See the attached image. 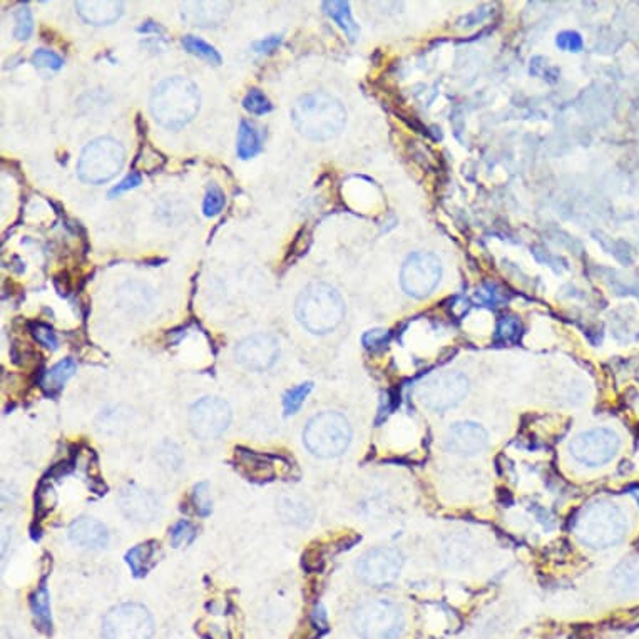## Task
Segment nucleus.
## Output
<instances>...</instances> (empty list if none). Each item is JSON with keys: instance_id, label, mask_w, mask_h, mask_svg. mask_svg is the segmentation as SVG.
<instances>
[{"instance_id": "obj_4", "label": "nucleus", "mask_w": 639, "mask_h": 639, "mask_svg": "<svg viewBox=\"0 0 639 639\" xmlns=\"http://www.w3.org/2000/svg\"><path fill=\"white\" fill-rule=\"evenodd\" d=\"M295 312L303 328L316 335H325L345 318V302L334 287L315 281L300 293Z\"/></svg>"}, {"instance_id": "obj_28", "label": "nucleus", "mask_w": 639, "mask_h": 639, "mask_svg": "<svg viewBox=\"0 0 639 639\" xmlns=\"http://www.w3.org/2000/svg\"><path fill=\"white\" fill-rule=\"evenodd\" d=\"M34 31V21H33V12L27 4H23L15 11V31L14 34L19 41H27Z\"/></svg>"}, {"instance_id": "obj_19", "label": "nucleus", "mask_w": 639, "mask_h": 639, "mask_svg": "<svg viewBox=\"0 0 639 639\" xmlns=\"http://www.w3.org/2000/svg\"><path fill=\"white\" fill-rule=\"evenodd\" d=\"M228 4L223 2H191L183 5V19L191 25H218L226 17Z\"/></svg>"}, {"instance_id": "obj_30", "label": "nucleus", "mask_w": 639, "mask_h": 639, "mask_svg": "<svg viewBox=\"0 0 639 639\" xmlns=\"http://www.w3.org/2000/svg\"><path fill=\"white\" fill-rule=\"evenodd\" d=\"M225 193L220 190L216 184H211L206 191V196L202 202V213L204 216H214L225 208Z\"/></svg>"}, {"instance_id": "obj_17", "label": "nucleus", "mask_w": 639, "mask_h": 639, "mask_svg": "<svg viewBox=\"0 0 639 639\" xmlns=\"http://www.w3.org/2000/svg\"><path fill=\"white\" fill-rule=\"evenodd\" d=\"M76 11L84 23L92 25H109L123 14V2L117 0H79Z\"/></svg>"}, {"instance_id": "obj_36", "label": "nucleus", "mask_w": 639, "mask_h": 639, "mask_svg": "<svg viewBox=\"0 0 639 639\" xmlns=\"http://www.w3.org/2000/svg\"><path fill=\"white\" fill-rule=\"evenodd\" d=\"M141 181H143V178H141L139 173H131V174L126 176L119 184H116L113 190L109 191V198H116V196L123 194L126 191L135 190V188H137V186L141 184Z\"/></svg>"}, {"instance_id": "obj_16", "label": "nucleus", "mask_w": 639, "mask_h": 639, "mask_svg": "<svg viewBox=\"0 0 639 639\" xmlns=\"http://www.w3.org/2000/svg\"><path fill=\"white\" fill-rule=\"evenodd\" d=\"M119 505L124 516L136 522H151L159 514V503L156 497L139 487H126L119 495Z\"/></svg>"}, {"instance_id": "obj_26", "label": "nucleus", "mask_w": 639, "mask_h": 639, "mask_svg": "<svg viewBox=\"0 0 639 639\" xmlns=\"http://www.w3.org/2000/svg\"><path fill=\"white\" fill-rule=\"evenodd\" d=\"M183 45H184V49H186L188 52H191V54L202 57V59L211 62L214 66H220V64H221L220 52L214 49L213 45L208 44L206 41H202L200 37L186 35V37H183Z\"/></svg>"}, {"instance_id": "obj_11", "label": "nucleus", "mask_w": 639, "mask_h": 639, "mask_svg": "<svg viewBox=\"0 0 639 639\" xmlns=\"http://www.w3.org/2000/svg\"><path fill=\"white\" fill-rule=\"evenodd\" d=\"M621 447V438L611 428H591L572 438L571 456L578 462L589 467H599L616 457Z\"/></svg>"}, {"instance_id": "obj_39", "label": "nucleus", "mask_w": 639, "mask_h": 639, "mask_svg": "<svg viewBox=\"0 0 639 639\" xmlns=\"http://www.w3.org/2000/svg\"><path fill=\"white\" fill-rule=\"evenodd\" d=\"M387 342H389V334L385 330H371L363 335V345L371 350L383 347Z\"/></svg>"}, {"instance_id": "obj_24", "label": "nucleus", "mask_w": 639, "mask_h": 639, "mask_svg": "<svg viewBox=\"0 0 639 639\" xmlns=\"http://www.w3.org/2000/svg\"><path fill=\"white\" fill-rule=\"evenodd\" d=\"M155 554H156L155 542H146L129 550L126 554V561L136 576H145L155 564Z\"/></svg>"}, {"instance_id": "obj_29", "label": "nucleus", "mask_w": 639, "mask_h": 639, "mask_svg": "<svg viewBox=\"0 0 639 639\" xmlns=\"http://www.w3.org/2000/svg\"><path fill=\"white\" fill-rule=\"evenodd\" d=\"M243 108L248 113L263 116L273 109V104L268 101V98L259 89H251L243 99Z\"/></svg>"}, {"instance_id": "obj_20", "label": "nucleus", "mask_w": 639, "mask_h": 639, "mask_svg": "<svg viewBox=\"0 0 639 639\" xmlns=\"http://www.w3.org/2000/svg\"><path fill=\"white\" fill-rule=\"evenodd\" d=\"M611 583L621 595H639V558L621 562L613 572Z\"/></svg>"}, {"instance_id": "obj_25", "label": "nucleus", "mask_w": 639, "mask_h": 639, "mask_svg": "<svg viewBox=\"0 0 639 639\" xmlns=\"http://www.w3.org/2000/svg\"><path fill=\"white\" fill-rule=\"evenodd\" d=\"M74 371H76V362L72 359L62 360L47 371L44 385L49 390H59L74 375Z\"/></svg>"}, {"instance_id": "obj_5", "label": "nucleus", "mask_w": 639, "mask_h": 639, "mask_svg": "<svg viewBox=\"0 0 639 639\" xmlns=\"http://www.w3.org/2000/svg\"><path fill=\"white\" fill-rule=\"evenodd\" d=\"M352 427L347 417L340 412H322L315 415L303 432L306 449L320 459L342 456L350 446Z\"/></svg>"}, {"instance_id": "obj_34", "label": "nucleus", "mask_w": 639, "mask_h": 639, "mask_svg": "<svg viewBox=\"0 0 639 639\" xmlns=\"http://www.w3.org/2000/svg\"><path fill=\"white\" fill-rule=\"evenodd\" d=\"M33 335L41 345H44L49 350H56L57 345H59L54 330L51 326L44 325V324H37V325L33 326Z\"/></svg>"}, {"instance_id": "obj_38", "label": "nucleus", "mask_w": 639, "mask_h": 639, "mask_svg": "<svg viewBox=\"0 0 639 639\" xmlns=\"http://www.w3.org/2000/svg\"><path fill=\"white\" fill-rule=\"evenodd\" d=\"M193 536H194V529L188 522H180L171 531V538H173L174 546H180L183 542H190Z\"/></svg>"}, {"instance_id": "obj_7", "label": "nucleus", "mask_w": 639, "mask_h": 639, "mask_svg": "<svg viewBox=\"0 0 639 639\" xmlns=\"http://www.w3.org/2000/svg\"><path fill=\"white\" fill-rule=\"evenodd\" d=\"M124 147L114 137H98L80 153L78 163L79 180L89 184H102L113 180L123 169Z\"/></svg>"}, {"instance_id": "obj_21", "label": "nucleus", "mask_w": 639, "mask_h": 639, "mask_svg": "<svg viewBox=\"0 0 639 639\" xmlns=\"http://www.w3.org/2000/svg\"><path fill=\"white\" fill-rule=\"evenodd\" d=\"M236 462L238 467L247 474L248 477L255 481H267L273 477V465L265 456H258L248 450H236Z\"/></svg>"}, {"instance_id": "obj_15", "label": "nucleus", "mask_w": 639, "mask_h": 639, "mask_svg": "<svg viewBox=\"0 0 639 639\" xmlns=\"http://www.w3.org/2000/svg\"><path fill=\"white\" fill-rule=\"evenodd\" d=\"M487 432L475 422H457L450 427L446 447L457 456H475L487 447Z\"/></svg>"}, {"instance_id": "obj_22", "label": "nucleus", "mask_w": 639, "mask_h": 639, "mask_svg": "<svg viewBox=\"0 0 639 639\" xmlns=\"http://www.w3.org/2000/svg\"><path fill=\"white\" fill-rule=\"evenodd\" d=\"M324 11H325L326 15H330L343 29V33L348 35L350 41H357V37L360 34V27L359 23H355L353 15H352L348 2H342V0L324 2Z\"/></svg>"}, {"instance_id": "obj_8", "label": "nucleus", "mask_w": 639, "mask_h": 639, "mask_svg": "<svg viewBox=\"0 0 639 639\" xmlns=\"http://www.w3.org/2000/svg\"><path fill=\"white\" fill-rule=\"evenodd\" d=\"M469 390V381L457 371H442L428 377L417 389V399L432 412H446L460 404Z\"/></svg>"}, {"instance_id": "obj_32", "label": "nucleus", "mask_w": 639, "mask_h": 639, "mask_svg": "<svg viewBox=\"0 0 639 639\" xmlns=\"http://www.w3.org/2000/svg\"><path fill=\"white\" fill-rule=\"evenodd\" d=\"M33 62L39 68L54 69V70H59L64 64L62 57L56 54V52H52V51H47V49L35 51Z\"/></svg>"}, {"instance_id": "obj_2", "label": "nucleus", "mask_w": 639, "mask_h": 639, "mask_svg": "<svg viewBox=\"0 0 639 639\" xmlns=\"http://www.w3.org/2000/svg\"><path fill=\"white\" fill-rule=\"evenodd\" d=\"M202 106L198 86L188 78H168L161 80L151 94V114L157 123L168 129H181L190 124Z\"/></svg>"}, {"instance_id": "obj_1", "label": "nucleus", "mask_w": 639, "mask_h": 639, "mask_svg": "<svg viewBox=\"0 0 639 639\" xmlns=\"http://www.w3.org/2000/svg\"><path fill=\"white\" fill-rule=\"evenodd\" d=\"M629 517L621 505L611 501H595L586 505L574 521V534L578 540L593 550L616 546L626 538Z\"/></svg>"}, {"instance_id": "obj_9", "label": "nucleus", "mask_w": 639, "mask_h": 639, "mask_svg": "<svg viewBox=\"0 0 639 639\" xmlns=\"http://www.w3.org/2000/svg\"><path fill=\"white\" fill-rule=\"evenodd\" d=\"M153 633V617L145 606L135 603L116 606L102 621L104 639H151Z\"/></svg>"}, {"instance_id": "obj_31", "label": "nucleus", "mask_w": 639, "mask_h": 639, "mask_svg": "<svg viewBox=\"0 0 639 639\" xmlns=\"http://www.w3.org/2000/svg\"><path fill=\"white\" fill-rule=\"evenodd\" d=\"M521 335V324L512 316H504L497 325V338L503 342H516Z\"/></svg>"}, {"instance_id": "obj_37", "label": "nucleus", "mask_w": 639, "mask_h": 639, "mask_svg": "<svg viewBox=\"0 0 639 639\" xmlns=\"http://www.w3.org/2000/svg\"><path fill=\"white\" fill-rule=\"evenodd\" d=\"M33 606H34L35 616L47 625L49 619H51V615H49V599H47V591L45 589H41L34 596Z\"/></svg>"}, {"instance_id": "obj_33", "label": "nucleus", "mask_w": 639, "mask_h": 639, "mask_svg": "<svg viewBox=\"0 0 639 639\" xmlns=\"http://www.w3.org/2000/svg\"><path fill=\"white\" fill-rule=\"evenodd\" d=\"M556 44H558V47L562 49V51H568V52H579V51L583 49V37L578 34V33L564 31V33L558 35Z\"/></svg>"}, {"instance_id": "obj_23", "label": "nucleus", "mask_w": 639, "mask_h": 639, "mask_svg": "<svg viewBox=\"0 0 639 639\" xmlns=\"http://www.w3.org/2000/svg\"><path fill=\"white\" fill-rule=\"evenodd\" d=\"M259 151H261V139L257 129L248 121H241L238 129V145H236L238 156L241 159H251L257 156Z\"/></svg>"}, {"instance_id": "obj_6", "label": "nucleus", "mask_w": 639, "mask_h": 639, "mask_svg": "<svg viewBox=\"0 0 639 639\" xmlns=\"http://www.w3.org/2000/svg\"><path fill=\"white\" fill-rule=\"evenodd\" d=\"M352 621L362 639H399L405 628L402 607L390 599L363 601Z\"/></svg>"}, {"instance_id": "obj_12", "label": "nucleus", "mask_w": 639, "mask_h": 639, "mask_svg": "<svg viewBox=\"0 0 639 639\" xmlns=\"http://www.w3.org/2000/svg\"><path fill=\"white\" fill-rule=\"evenodd\" d=\"M402 566L404 558L399 550L377 548L362 556L357 569L363 583L373 587H389L399 579Z\"/></svg>"}, {"instance_id": "obj_40", "label": "nucleus", "mask_w": 639, "mask_h": 639, "mask_svg": "<svg viewBox=\"0 0 639 639\" xmlns=\"http://www.w3.org/2000/svg\"><path fill=\"white\" fill-rule=\"evenodd\" d=\"M280 44L281 35H269V37H265L261 41L253 42V51L259 52V54H268V52H273Z\"/></svg>"}, {"instance_id": "obj_3", "label": "nucleus", "mask_w": 639, "mask_h": 639, "mask_svg": "<svg viewBox=\"0 0 639 639\" xmlns=\"http://www.w3.org/2000/svg\"><path fill=\"white\" fill-rule=\"evenodd\" d=\"M295 127L315 141H328L340 135L347 123V111L337 98L326 92H312L295 102Z\"/></svg>"}, {"instance_id": "obj_18", "label": "nucleus", "mask_w": 639, "mask_h": 639, "mask_svg": "<svg viewBox=\"0 0 639 639\" xmlns=\"http://www.w3.org/2000/svg\"><path fill=\"white\" fill-rule=\"evenodd\" d=\"M69 539L80 548L96 550V548H104L108 544L109 534L108 529L99 521L82 517L76 522H72V526L69 529Z\"/></svg>"}, {"instance_id": "obj_35", "label": "nucleus", "mask_w": 639, "mask_h": 639, "mask_svg": "<svg viewBox=\"0 0 639 639\" xmlns=\"http://www.w3.org/2000/svg\"><path fill=\"white\" fill-rule=\"evenodd\" d=\"M194 504H196V509L198 512L206 516L211 512V497H210V493H208V484H200L196 485L194 489Z\"/></svg>"}, {"instance_id": "obj_13", "label": "nucleus", "mask_w": 639, "mask_h": 639, "mask_svg": "<svg viewBox=\"0 0 639 639\" xmlns=\"http://www.w3.org/2000/svg\"><path fill=\"white\" fill-rule=\"evenodd\" d=\"M231 420L230 405L221 399L206 397L191 407L190 426L200 438H214L223 434Z\"/></svg>"}, {"instance_id": "obj_41", "label": "nucleus", "mask_w": 639, "mask_h": 639, "mask_svg": "<svg viewBox=\"0 0 639 639\" xmlns=\"http://www.w3.org/2000/svg\"><path fill=\"white\" fill-rule=\"evenodd\" d=\"M137 31L139 33H155V34H163L164 33V29L156 23H146L145 25H141Z\"/></svg>"}, {"instance_id": "obj_27", "label": "nucleus", "mask_w": 639, "mask_h": 639, "mask_svg": "<svg viewBox=\"0 0 639 639\" xmlns=\"http://www.w3.org/2000/svg\"><path fill=\"white\" fill-rule=\"evenodd\" d=\"M312 389H314V383L306 381V383L296 385V387H293L292 390H288V393L283 399L285 412L288 415L296 414L300 410V407L305 404L306 397L312 392Z\"/></svg>"}, {"instance_id": "obj_14", "label": "nucleus", "mask_w": 639, "mask_h": 639, "mask_svg": "<svg viewBox=\"0 0 639 639\" xmlns=\"http://www.w3.org/2000/svg\"><path fill=\"white\" fill-rule=\"evenodd\" d=\"M280 355V342L268 334L245 338L236 347V359L248 371H268Z\"/></svg>"}, {"instance_id": "obj_10", "label": "nucleus", "mask_w": 639, "mask_h": 639, "mask_svg": "<svg viewBox=\"0 0 639 639\" xmlns=\"http://www.w3.org/2000/svg\"><path fill=\"white\" fill-rule=\"evenodd\" d=\"M442 278V263L437 255L418 251L405 259L400 269V285L409 296L426 298L437 288Z\"/></svg>"}]
</instances>
